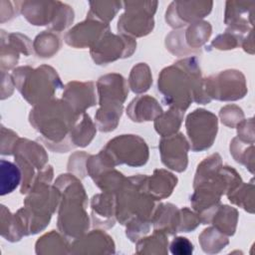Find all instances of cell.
Masks as SVG:
<instances>
[{"mask_svg":"<svg viewBox=\"0 0 255 255\" xmlns=\"http://www.w3.org/2000/svg\"><path fill=\"white\" fill-rule=\"evenodd\" d=\"M186 129L193 150L208 148L215 137L217 119L214 115L204 110H196L187 117Z\"/></svg>","mask_w":255,"mask_h":255,"instance_id":"obj_1","label":"cell"},{"mask_svg":"<svg viewBox=\"0 0 255 255\" xmlns=\"http://www.w3.org/2000/svg\"><path fill=\"white\" fill-rule=\"evenodd\" d=\"M187 142L182 134L162 139L160 142L161 158L165 165L177 171L185 169L187 163Z\"/></svg>","mask_w":255,"mask_h":255,"instance_id":"obj_2","label":"cell"},{"mask_svg":"<svg viewBox=\"0 0 255 255\" xmlns=\"http://www.w3.org/2000/svg\"><path fill=\"white\" fill-rule=\"evenodd\" d=\"M28 43V39L21 34H9L7 40L1 34V71L9 70L17 64L19 52L25 53L27 55L30 54V52L27 51L29 49Z\"/></svg>","mask_w":255,"mask_h":255,"instance_id":"obj_3","label":"cell"},{"mask_svg":"<svg viewBox=\"0 0 255 255\" xmlns=\"http://www.w3.org/2000/svg\"><path fill=\"white\" fill-rule=\"evenodd\" d=\"M65 98L71 104V109L77 113L85 111L94 105V89L92 83H70L66 87Z\"/></svg>","mask_w":255,"mask_h":255,"instance_id":"obj_4","label":"cell"},{"mask_svg":"<svg viewBox=\"0 0 255 255\" xmlns=\"http://www.w3.org/2000/svg\"><path fill=\"white\" fill-rule=\"evenodd\" d=\"M1 235L9 241H18L24 235L16 215H12L4 205L1 206Z\"/></svg>","mask_w":255,"mask_h":255,"instance_id":"obj_5","label":"cell"},{"mask_svg":"<svg viewBox=\"0 0 255 255\" xmlns=\"http://www.w3.org/2000/svg\"><path fill=\"white\" fill-rule=\"evenodd\" d=\"M20 178V170L17 165L1 160V195L12 192L17 187Z\"/></svg>","mask_w":255,"mask_h":255,"instance_id":"obj_6","label":"cell"},{"mask_svg":"<svg viewBox=\"0 0 255 255\" xmlns=\"http://www.w3.org/2000/svg\"><path fill=\"white\" fill-rule=\"evenodd\" d=\"M182 118V112L171 110L162 118H158L155 122L156 130L163 135H170L172 132L178 129L180 121Z\"/></svg>","mask_w":255,"mask_h":255,"instance_id":"obj_7","label":"cell"},{"mask_svg":"<svg viewBox=\"0 0 255 255\" xmlns=\"http://www.w3.org/2000/svg\"><path fill=\"white\" fill-rule=\"evenodd\" d=\"M151 79L149 75L148 67L144 64H139L131 71L129 84L133 92L141 93L148 89Z\"/></svg>","mask_w":255,"mask_h":255,"instance_id":"obj_8","label":"cell"},{"mask_svg":"<svg viewBox=\"0 0 255 255\" xmlns=\"http://www.w3.org/2000/svg\"><path fill=\"white\" fill-rule=\"evenodd\" d=\"M17 134L12 130L1 127V154H11L16 145Z\"/></svg>","mask_w":255,"mask_h":255,"instance_id":"obj_9","label":"cell"},{"mask_svg":"<svg viewBox=\"0 0 255 255\" xmlns=\"http://www.w3.org/2000/svg\"><path fill=\"white\" fill-rule=\"evenodd\" d=\"M170 251L172 254L188 255L193 251V245L185 237H176L170 244Z\"/></svg>","mask_w":255,"mask_h":255,"instance_id":"obj_10","label":"cell"},{"mask_svg":"<svg viewBox=\"0 0 255 255\" xmlns=\"http://www.w3.org/2000/svg\"><path fill=\"white\" fill-rule=\"evenodd\" d=\"M13 79L10 78L8 73L1 71V99L4 100L12 94Z\"/></svg>","mask_w":255,"mask_h":255,"instance_id":"obj_11","label":"cell"}]
</instances>
